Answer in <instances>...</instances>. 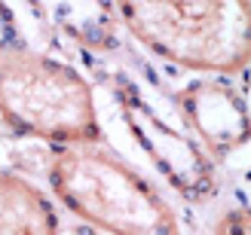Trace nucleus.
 I'll return each mask as SVG.
<instances>
[{
	"mask_svg": "<svg viewBox=\"0 0 251 235\" xmlns=\"http://www.w3.org/2000/svg\"><path fill=\"white\" fill-rule=\"evenodd\" d=\"M117 21L156 58L205 77L239 73L251 55L248 0H110Z\"/></svg>",
	"mask_w": 251,
	"mask_h": 235,
	"instance_id": "obj_1",
	"label": "nucleus"
},
{
	"mask_svg": "<svg viewBox=\"0 0 251 235\" xmlns=\"http://www.w3.org/2000/svg\"><path fill=\"white\" fill-rule=\"evenodd\" d=\"M49 187L89 229L107 235H184L159 190L101 144L58 147L49 162Z\"/></svg>",
	"mask_w": 251,
	"mask_h": 235,
	"instance_id": "obj_2",
	"label": "nucleus"
},
{
	"mask_svg": "<svg viewBox=\"0 0 251 235\" xmlns=\"http://www.w3.org/2000/svg\"><path fill=\"white\" fill-rule=\"evenodd\" d=\"M0 119L46 144H101L89 80L28 46L0 49Z\"/></svg>",
	"mask_w": 251,
	"mask_h": 235,
	"instance_id": "obj_3",
	"label": "nucleus"
},
{
	"mask_svg": "<svg viewBox=\"0 0 251 235\" xmlns=\"http://www.w3.org/2000/svg\"><path fill=\"white\" fill-rule=\"evenodd\" d=\"M107 83L129 134L141 147V153L153 162V168L166 177L169 187L190 202L211 199L218 190V177L215 162L202 150V144L187 128L175 126L166 116V110L156 104L150 85L132 70L114 67Z\"/></svg>",
	"mask_w": 251,
	"mask_h": 235,
	"instance_id": "obj_4",
	"label": "nucleus"
},
{
	"mask_svg": "<svg viewBox=\"0 0 251 235\" xmlns=\"http://www.w3.org/2000/svg\"><path fill=\"white\" fill-rule=\"evenodd\" d=\"M181 116L184 126H190V134L202 144V150L211 156V162H224L248 141V110L245 98L230 83L218 77H202L187 83L181 95Z\"/></svg>",
	"mask_w": 251,
	"mask_h": 235,
	"instance_id": "obj_5",
	"label": "nucleus"
},
{
	"mask_svg": "<svg viewBox=\"0 0 251 235\" xmlns=\"http://www.w3.org/2000/svg\"><path fill=\"white\" fill-rule=\"evenodd\" d=\"M40 21L89 52L117 46V12L110 0H25Z\"/></svg>",
	"mask_w": 251,
	"mask_h": 235,
	"instance_id": "obj_6",
	"label": "nucleus"
},
{
	"mask_svg": "<svg viewBox=\"0 0 251 235\" xmlns=\"http://www.w3.org/2000/svg\"><path fill=\"white\" fill-rule=\"evenodd\" d=\"M58 211L40 187L0 171V235H58Z\"/></svg>",
	"mask_w": 251,
	"mask_h": 235,
	"instance_id": "obj_7",
	"label": "nucleus"
},
{
	"mask_svg": "<svg viewBox=\"0 0 251 235\" xmlns=\"http://www.w3.org/2000/svg\"><path fill=\"white\" fill-rule=\"evenodd\" d=\"M215 235H251V220H248V211L239 205V208H227L221 214V220L215 223Z\"/></svg>",
	"mask_w": 251,
	"mask_h": 235,
	"instance_id": "obj_8",
	"label": "nucleus"
},
{
	"mask_svg": "<svg viewBox=\"0 0 251 235\" xmlns=\"http://www.w3.org/2000/svg\"><path fill=\"white\" fill-rule=\"evenodd\" d=\"M12 46H25L22 31H19V19L6 0H0V49H12Z\"/></svg>",
	"mask_w": 251,
	"mask_h": 235,
	"instance_id": "obj_9",
	"label": "nucleus"
},
{
	"mask_svg": "<svg viewBox=\"0 0 251 235\" xmlns=\"http://www.w3.org/2000/svg\"><path fill=\"white\" fill-rule=\"evenodd\" d=\"M77 235H101V232H98V229H80Z\"/></svg>",
	"mask_w": 251,
	"mask_h": 235,
	"instance_id": "obj_10",
	"label": "nucleus"
}]
</instances>
